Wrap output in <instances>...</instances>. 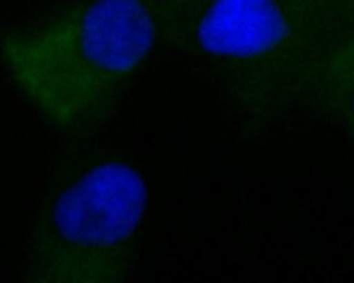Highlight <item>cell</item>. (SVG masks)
<instances>
[{"instance_id": "obj_1", "label": "cell", "mask_w": 354, "mask_h": 283, "mask_svg": "<svg viewBox=\"0 0 354 283\" xmlns=\"http://www.w3.org/2000/svg\"><path fill=\"white\" fill-rule=\"evenodd\" d=\"M159 41L210 70L241 130L313 117L342 37L312 0H143Z\"/></svg>"}, {"instance_id": "obj_2", "label": "cell", "mask_w": 354, "mask_h": 283, "mask_svg": "<svg viewBox=\"0 0 354 283\" xmlns=\"http://www.w3.org/2000/svg\"><path fill=\"white\" fill-rule=\"evenodd\" d=\"M158 41L143 0H74L37 23L0 30V61L64 143H77L112 120Z\"/></svg>"}, {"instance_id": "obj_3", "label": "cell", "mask_w": 354, "mask_h": 283, "mask_svg": "<svg viewBox=\"0 0 354 283\" xmlns=\"http://www.w3.org/2000/svg\"><path fill=\"white\" fill-rule=\"evenodd\" d=\"M146 210V184L127 157L92 141L66 143L30 229L24 278L125 282L135 267Z\"/></svg>"}, {"instance_id": "obj_4", "label": "cell", "mask_w": 354, "mask_h": 283, "mask_svg": "<svg viewBox=\"0 0 354 283\" xmlns=\"http://www.w3.org/2000/svg\"><path fill=\"white\" fill-rule=\"evenodd\" d=\"M313 117L330 120L354 141V30L336 44L323 66Z\"/></svg>"}, {"instance_id": "obj_5", "label": "cell", "mask_w": 354, "mask_h": 283, "mask_svg": "<svg viewBox=\"0 0 354 283\" xmlns=\"http://www.w3.org/2000/svg\"><path fill=\"white\" fill-rule=\"evenodd\" d=\"M336 28L343 33L354 30V0H318Z\"/></svg>"}, {"instance_id": "obj_6", "label": "cell", "mask_w": 354, "mask_h": 283, "mask_svg": "<svg viewBox=\"0 0 354 283\" xmlns=\"http://www.w3.org/2000/svg\"><path fill=\"white\" fill-rule=\"evenodd\" d=\"M312 2H313V3H315V6H317V7H318V8H320V10H322V12H323V8H322V7H320V3H318V2H317V0H312ZM323 13H325V12H323ZM325 15H326V13H325Z\"/></svg>"}]
</instances>
